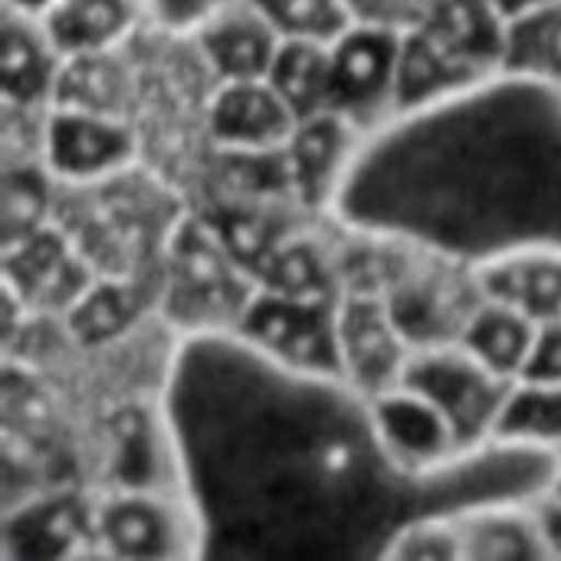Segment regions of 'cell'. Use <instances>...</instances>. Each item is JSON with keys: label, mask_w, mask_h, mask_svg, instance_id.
Listing matches in <instances>:
<instances>
[{"label": "cell", "mask_w": 561, "mask_h": 561, "mask_svg": "<svg viewBox=\"0 0 561 561\" xmlns=\"http://www.w3.org/2000/svg\"><path fill=\"white\" fill-rule=\"evenodd\" d=\"M204 559H388L427 516L533 503L559 457L483 444L440 480L385 454L368 398L237 332L178 335L158 391Z\"/></svg>", "instance_id": "cell-1"}, {"label": "cell", "mask_w": 561, "mask_h": 561, "mask_svg": "<svg viewBox=\"0 0 561 561\" xmlns=\"http://www.w3.org/2000/svg\"><path fill=\"white\" fill-rule=\"evenodd\" d=\"M342 224L480 266L561 250V89L496 76L365 141Z\"/></svg>", "instance_id": "cell-2"}, {"label": "cell", "mask_w": 561, "mask_h": 561, "mask_svg": "<svg viewBox=\"0 0 561 561\" xmlns=\"http://www.w3.org/2000/svg\"><path fill=\"white\" fill-rule=\"evenodd\" d=\"M158 309L178 335L233 332L260 289L256 276L227 250L204 217H181L161 250Z\"/></svg>", "instance_id": "cell-3"}, {"label": "cell", "mask_w": 561, "mask_h": 561, "mask_svg": "<svg viewBox=\"0 0 561 561\" xmlns=\"http://www.w3.org/2000/svg\"><path fill=\"white\" fill-rule=\"evenodd\" d=\"M381 296L414 348L460 342L470 316L486 299L470 263L414 243L404 247V256Z\"/></svg>", "instance_id": "cell-4"}, {"label": "cell", "mask_w": 561, "mask_h": 561, "mask_svg": "<svg viewBox=\"0 0 561 561\" xmlns=\"http://www.w3.org/2000/svg\"><path fill=\"white\" fill-rule=\"evenodd\" d=\"M95 549L105 559H204L184 490L105 486L95 493Z\"/></svg>", "instance_id": "cell-5"}, {"label": "cell", "mask_w": 561, "mask_h": 561, "mask_svg": "<svg viewBox=\"0 0 561 561\" xmlns=\"http://www.w3.org/2000/svg\"><path fill=\"white\" fill-rule=\"evenodd\" d=\"M404 30L352 23L332 43V112L375 138L398 118V66Z\"/></svg>", "instance_id": "cell-6"}, {"label": "cell", "mask_w": 561, "mask_h": 561, "mask_svg": "<svg viewBox=\"0 0 561 561\" xmlns=\"http://www.w3.org/2000/svg\"><path fill=\"white\" fill-rule=\"evenodd\" d=\"M145 138L135 118L53 105L43 122L39 158L62 187L105 184L141 164Z\"/></svg>", "instance_id": "cell-7"}, {"label": "cell", "mask_w": 561, "mask_h": 561, "mask_svg": "<svg viewBox=\"0 0 561 561\" xmlns=\"http://www.w3.org/2000/svg\"><path fill=\"white\" fill-rule=\"evenodd\" d=\"M404 385L431 398L447 414L467 450H477L493 440L496 417L513 388L510 378L486 368L460 342L414 348L404 371Z\"/></svg>", "instance_id": "cell-8"}, {"label": "cell", "mask_w": 561, "mask_h": 561, "mask_svg": "<svg viewBox=\"0 0 561 561\" xmlns=\"http://www.w3.org/2000/svg\"><path fill=\"white\" fill-rule=\"evenodd\" d=\"M233 332L289 368L342 378L339 299H302L260 286Z\"/></svg>", "instance_id": "cell-9"}, {"label": "cell", "mask_w": 561, "mask_h": 561, "mask_svg": "<svg viewBox=\"0 0 561 561\" xmlns=\"http://www.w3.org/2000/svg\"><path fill=\"white\" fill-rule=\"evenodd\" d=\"M368 408L385 454L411 480H440L470 454L447 414L404 381L368 398Z\"/></svg>", "instance_id": "cell-10"}, {"label": "cell", "mask_w": 561, "mask_h": 561, "mask_svg": "<svg viewBox=\"0 0 561 561\" xmlns=\"http://www.w3.org/2000/svg\"><path fill=\"white\" fill-rule=\"evenodd\" d=\"M365 135L335 112L302 118L283 148L286 181L306 217H332L365 148Z\"/></svg>", "instance_id": "cell-11"}, {"label": "cell", "mask_w": 561, "mask_h": 561, "mask_svg": "<svg viewBox=\"0 0 561 561\" xmlns=\"http://www.w3.org/2000/svg\"><path fill=\"white\" fill-rule=\"evenodd\" d=\"M414 345L398 329L381 293H345L339 299V365L342 381L375 398L404 381Z\"/></svg>", "instance_id": "cell-12"}, {"label": "cell", "mask_w": 561, "mask_h": 561, "mask_svg": "<svg viewBox=\"0 0 561 561\" xmlns=\"http://www.w3.org/2000/svg\"><path fill=\"white\" fill-rule=\"evenodd\" d=\"M299 118L270 79L217 82L201 108L207 148L230 154H276L289 145Z\"/></svg>", "instance_id": "cell-13"}, {"label": "cell", "mask_w": 561, "mask_h": 561, "mask_svg": "<svg viewBox=\"0 0 561 561\" xmlns=\"http://www.w3.org/2000/svg\"><path fill=\"white\" fill-rule=\"evenodd\" d=\"M3 552L7 559H89L95 549V493L46 490L30 493L20 503H7L3 513Z\"/></svg>", "instance_id": "cell-14"}, {"label": "cell", "mask_w": 561, "mask_h": 561, "mask_svg": "<svg viewBox=\"0 0 561 561\" xmlns=\"http://www.w3.org/2000/svg\"><path fill=\"white\" fill-rule=\"evenodd\" d=\"M184 36L210 85L266 79L283 46L253 0H217Z\"/></svg>", "instance_id": "cell-15"}, {"label": "cell", "mask_w": 561, "mask_h": 561, "mask_svg": "<svg viewBox=\"0 0 561 561\" xmlns=\"http://www.w3.org/2000/svg\"><path fill=\"white\" fill-rule=\"evenodd\" d=\"M66 69V56L49 39L39 16L3 7L0 36V79L3 115L46 118L56 105V89Z\"/></svg>", "instance_id": "cell-16"}, {"label": "cell", "mask_w": 561, "mask_h": 561, "mask_svg": "<svg viewBox=\"0 0 561 561\" xmlns=\"http://www.w3.org/2000/svg\"><path fill=\"white\" fill-rule=\"evenodd\" d=\"M39 20L66 59L128 49L158 26L151 0H56Z\"/></svg>", "instance_id": "cell-17"}, {"label": "cell", "mask_w": 561, "mask_h": 561, "mask_svg": "<svg viewBox=\"0 0 561 561\" xmlns=\"http://www.w3.org/2000/svg\"><path fill=\"white\" fill-rule=\"evenodd\" d=\"M414 26L473 72L503 76L510 16L496 0H434Z\"/></svg>", "instance_id": "cell-18"}, {"label": "cell", "mask_w": 561, "mask_h": 561, "mask_svg": "<svg viewBox=\"0 0 561 561\" xmlns=\"http://www.w3.org/2000/svg\"><path fill=\"white\" fill-rule=\"evenodd\" d=\"M477 270L483 296L519 309L539 325L561 319V250L526 247L493 256Z\"/></svg>", "instance_id": "cell-19"}, {"label": "cell", "mask_w": 561, "mask_h": 561, "mask_svg": "<svg viewBox=\"0 0 561 561\" xmlns=\"http://www.w3.org/2000/svg\"><path fill=\"white\" fill-rule=\"evenodd\" d=\"M483 82H490V79L473 72L460 59H454L427 33H421L417 26L404 30L401 66H398V118L431 112L444 102L460 99L463 92H470Z\"/></svg>", "instance_id": "cell-20"}, {"label": "cell", "mask_w": 561, "mask_h": 561, "mask_svg": "<svg viewBox=\"0 0 561 561\" xmlns=\"http://www.w3.org/2000/svg\"><path fill=\"white\" fill-rule=\"evenodd\" d=\"M454 559H549L533 503H496L447 516Z\"/></svg>", "instance_id": "cell-21"}, {"label": "cell", "mask_w": 561, "mask_h": 561, "mask_svg": "<svg viewBox=\"0 0 561 561\" xmlns=\"http://www.w3.org/2000/svg\"><path fill=\"white\" fill-rule=\"evenodd\" d=\"M128 49L66 59L62 79H59V89H56V105L135 118L138 76H135V66L125 59Z\"/></svg>", "instance_id": "cell-22"}, {"label": "cell", "mask_w": 561, "mask_h": 561, "mask_svg": "<svg viewBox=\"0 0 561 561\" xmlns=\"http://www.w3.org/2000/svg\"><path fill=\"white\" fill-rule=\"evenodd\" d=\"M539 329L542 325L536 319L486 296L477 306V312L470 316V322L460 335V345L470 355H477L486 368H493L496 375L516 381V378H523V371L533 358Z\"/></svg>", "instance_id": "cell-23"}, {"label": "cell", "mask_w": 561, "mask_h": 561, "mask_svg": "<svg viewBox=\"0 0 561 561\" xmlns=\"http://www.w3.org/2000/svg\"><path fill=\"white\" fill-rule=\"evenodd\" d=\"M493 440L536 454H561V385L516 378L493 427Z\"/></svg>", "instance_id": "cell-24"}, {"label": "cell", "mask_w": 561, "mask_h": 561, "mask_svg": "<svg viewBox=\"0 0 561 561\" xmlns=\"http://www.w3.org/2000/svg\"><path fill=\"white\" fill-rule=\"evenodd\" d=\"M62 184L49 174L39 154H10L3 171V237L7 250L46 230L56 214Z\"/></svg>", "instance_id": "cell-25"}, {"label": "cell", "mask_w": 561, "mask_h": 561, "mask_svg": "<svg viewBox=\"0 0 561 561\" xmlns=\"http://www.w3.org/2000/svg\"><path fill=\"white\" fill-rule=\"evenodd\" d=\"M266 79L299 122L332 112V43L283 39Z\"/></svg>", "instance_id": "cell-26"}, {"label": "cell", "mask_w": 561, "mask_h": 561, "mask_svg": "<svg viewBox=\"0 0 561 561\" xmlns=\"http://www.w3.org/2000/svg\"><path fill=\"white\" fill-rule=\"evenodd\" d=\"M503 72L561 89V7L510 20Z\"/></svg>", "instance_id": "cell-27"}, {"label": "cell", "mask_w": 561, "mask_h": 561, "mask_svg": "<svg viewBox=\"0 0 561 561\" xmlns=\"http://www.w3.org/2000/svg\"><path fill=\"white\" fill-rule=\"evenodd\" d=\"M283 39L335 43L355 20L345 0H253Z\"/></svg>", "instance_id": "cell-28"}, {"label": "cell", "mask_w": 561, "mask_h": 561, "mask_svg": "<svg viewBox=\"0 0 561 561\" xmlns=\"http://www.w3.org/2000/svg\"><path fill=\"white\" fill-rule=\"evenodd\" d=\"M523 378L561 385V319L546 322L539 329V339H536V348H533V358H529Z\"/></svg>", "instance_id": "cell-29"}, {"label": "cell", "mask_w": 561, "mask_h": 561, "mask_svg": "<svg viewBox=\"0 0 561 561\" xmlns=\"http://www.w3.org/2000/svg\"><path fill=\"white\" fill-rule=\"evenodd\" d=\"M217 0H151L154 23L171 33H187Z\"/></svg>", "instance_id": "cell-30"}, {"label": "cell", "mask_w": 561, "mask_h": 561, "mask_svg": "<svg viewBox=\"0 0 561 561\" xmlns=\"http://www.w3.org/2000/svg\"><path fill=\"white\" fill-rule=\"evenodd\" d=\"M533 516L546 546L549 559H561V496L556 490H546L542 496L533 500Z\"/></svg>", "instance_id": "cell-31"}, {"label": "cell", "mask_w": 561, "mask_h": 561, "mask_svg": "<svg viewBox=\"0 0 561 561\" xmlns=\"http://www.w3.org/2000/svg\"><path fill=\"white\" fill-rule=\"evenodd\" d=\"M385 3H388V16H391V23H394V26H401V30H408V26L421 23V16L431 10V3H434V0H385Z\"/></svg>", "instance_id": "cell-32"}, {"label": "cell", "mask_w": 561, "mask_h": 561, "mask_svg": "<svg viewBox=\"0 0 561 561\" xmlns=\"http://www.w3.org/2000/svg\"><path fill=\"white\" fill-rule=\"evenodd\" d=\"M345 7H348L355 23H388V26H394L391 16H388L385 0H345Z\"/></svg>", "instance_id": "cell-33"}, {"label": "cell", "mask_w": 561, "mask_h": 561, "mask_svg": "<svg viewBox=\"0 0 561 561\" xmlns=\"http://www.w3.org/2000/svg\"><path fill=\"white\" fill-rule=\"evenodd\" d=\"M503 7V13L510 20H519L526 13H536V10H549V7H561V0H496Z\"/></svg>", "instance_id": "cell-34"}, {"label": "cell", "mask_w": 561, "mask_h": 561, "mask_svg": "<svg viewBox=\"0 0 561 561\" xmlns=\"http://www.w3.org/2000/svg\"><path fill=\"white\" fill-rule=\"evenodd\" d=\"M56 0H3V7L10 10H20V13H30V16H43Z\"/></svg>", "instance_id": "cell-35"}, {"label": "cell", "mask_w": 561, "mask_h": 561, "mask_svg": "<svg viewBox=\"0 0 561 561\" xmlns=\"http://www.w3.org/2000/svg\"><path fill=\"white\" fill-rule=\"evenodd\" d=\"M552 490L561 496V454H559V467H556V483H552Z\"/></svg>", "instance_id": "cell-36"}]
</instances>
